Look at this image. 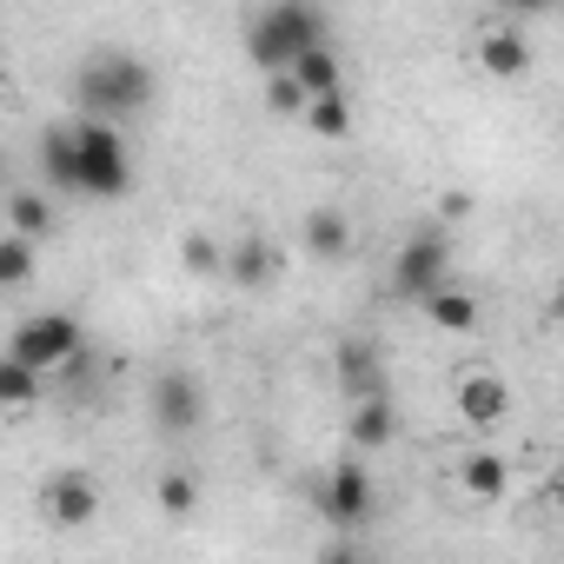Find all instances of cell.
<instances>
[{
  "instance_id": "obj_3",
  "label": "cell",
  "mask_w": 564,
  "mask_h": 564,
  "mask_svg": "<svg viewBox=\"0 0 564 564\" xmlns=\"http://www.w3.org/2000/svg\"><path fill=\"white\" fill-rule=\"evenodd\" d=\"M74 127V193L80 199H127L133 193V147L107 120H67Z\"/></svg>"
},
{
  "instance_id": "obj_20",
  "label": "cell",
  "mask_w": 564,
  "mask_h": 564,
  "mask_svg": "<svg viewBox=\"0 0 564 564\" xmlns=\"http://www.w3.org/2000/svg\"><path fill=\"white\" fill-rule=\"evenodd\" d=\"M319 140H352V100L346 94H326V100H306V113H300Z\"/></svg>"
},
{
  "instance_id": "obj_23",
  "label": "cell",
  "mask_w": 564,
  "mask_h": 564,
  "mask_svg": "<svg viewBox=\"0 0 564 564\" xmlns=\"http://www.w3.org/2000/svg\"><path fill=\"white\" fill-rule=\"evenodd\" d=\"M180 259H186L193 279H213V272L226 265V246H219L213 232H186V239H180Z\"/></svg>"
},
{
  "instance_id": "obj_28",
  "label": "cell",
  "mask_w": 564,
  "mask_h": 564,
  "mask_svg": "<svg viewBox=\"0 0 564 564\" xmlns=\"http://www.w3.org/2000/svg\"><path fill=\"white\" fill-rule=\"evenodd\" d=\"M0 186H8V153H0Z\"/></svg>"
},
{
  "instance_id": "obj_6",
  "label": "cell",
  "mask_w": 564,
  "mask_h": 564,
  "mask_svg": "<svg viewBox=\"0 0 564 564\" xmlns=\"http://www.w3.org/2000/svg\"><path fill=\"white\" fill-rule=\"evenodd\" d=\"M445 265H452V246H445V232H419V239H405L399 246V259H392V293L399 300H432L438 286H445Z\"/></svg>"
},
{
  "instance_id": "obj_26",
  "label": "cell",
  "mask_w": 564,
  "mask_h": 564,
  "mask_svg": "<svg viewBox=\"0 0 564 564\" xmlns=\"http://www.w3.org/2000/svg\"><path fill=\"white\" fill-rule=\"evenodd\" d=\"M319 564H372V551H366L359 538H333V544L319 551Z\"/></svg>"
},
{
  "instance_id": "obj_10",
  "label": "cell",
  "mask_w": 564,
  "mask_h": 564,
  "mask_svg": "<svg viewBox=\"0 0 564 564\" xmlns=\"http://www.w3.org/2000/svg\"><path fill=\"white\" fill-rule=\"evenodd\" d=\"M333 372H339V392H346V405H352V399H372V392H386V359H379V346H372V339H339V352H333Z\"/></svg>"
},
{
  "instance_id": "obj_14",
  "label": "cell",
  "mask_w": 564,
  "mask_h": 564,
  "mask_svg": "<svg viewBox=\"0 0 564 564\" xmlns=\"http://www.w3.org/2000/svg\"><path fill=\"white\" fill-rule=\"evenodd\" d=\"M478 67H485L491 80H518V74H531V47H524V34H518V28H491V34L478 41Z\"/></svg>"
},
{
  "instance_id": "obj_4",
  "label": "cell",
  "mask_w": 564,
  "mask_h": 564,
  "mask_svg": "<svg viewBox=\"0 0 564 564\" xmlns=\"http://www.w3.org/2000/svg\"><path fill=\"white\" fill-rule=\"evenodd\" d=\"M80 346H87V333H80V319H74V313H34V319H21V326H14L8 359H14V366H28V372L41 379V372H54V366L80 359Z\"/></svg>"
},
{
  "instance_id": "obj_19",
  "label": "cell",
  "mask_w": 564,
  "mask_h": 564,
  "mask_svg": "<svg viewBox=\"0 0 564 564\" xmlns=\"http://www.w3.org/2000/svg\"><path fill=\"white\" fill-rule=\"evenodd\" d=\"M41 180L54 193H74V127H47L41 133Z\"/></svg>"
},
{
  "instance_id": "obj_24",
  "label": "cell",
  "mask_w": 564,
  "mask_h": 564,
  "mask_svg": "<svg viewBox=\"0 0 564 564\" xmlns=\"http://www.w3.org/2000/svg\"><path fill=\"white\" fill-rule=\"evenodd\" d=\"M34 399H41V379L0 352V405H34Z\"/></svg>"
},
{
  "instance_id": "obj_17",
  "label": "cell",
  "mask_w": 564,
  "mask_h": 564,
  "mask_svg": "<svg viewBox=\"0 0 564 564\" xmlns=\"http://www.w3.org/2000/svg\"><path fill=\"white\" fill-rule=\"evenodd\" d=\"M0 213H8V232L14 239H47L54 232V199H41V193H0Z\"/></svg>"
},
{
  "instance_id": "obj_13",
  "label": "cell",
  "mask_w": 564,
  "mask_h": 564,
  "mask_svg": "<svg viewBox=\"0 0 564 564\" xmlns=\"http://www.w3.org/2000/svg\"><path fill=\"white\" fill-rule=\"evenodd\" d=\"M306 252L326 259V265L352 259V219H346L339 206H313V213H306Z\"/></svg>"
},
{
  "instance_id": "obj_7",
  "label": "cell",
  "mask_w": 564,
  "mask_h": 564,
  "mask_svg": "<svg viewBox=\"0 0 564 564\" xmlns=\"http://www.w3.org/2000/svg\"><path fill=\"white\" fill-rule=\"evenodd\" d=\"M153 425L166 432V438H193L199 425H206V386L193 379V372H160L153 379Z\"/></svg>"
},
{
  "instance_id": "obj_25",
  "label": "cell",
  "mask_w": 564,
  "mask_h": 564,
  "mask_svg": "<svg viewBox=\"0 0 564 564\" xmlns=\"http://www.w3.org/2000/svg\"><path fill=\"white\" fill-rule=\"evenodd\" d=\"M265 113H279V120L306 113V94H300V80H293V74H265Z\"/></svg>"
},
{
  "instance_id": "obj_11",
  "label": "cell",
  "mask_w": 564,
  "mask_h": 564,
  "mask_svg": "<svg viewBox=\"0 0 564 564\" xmlns=\"http://www.w3.org/2000/svg\"><path fill=\"white\" fill-rule=\"evenodd\" d=\"M392 425H399L392 392H372V399H352V405H346V438H352V452H379V445H392Z\"/></svg>"
},
{
  "instance_id": "obj_5",
  "label": "cell",
  "mask_w": 564,
  "mask_h": 564,
  "mask_svg": "<svg viewBox=\"0 0 564 564\" xmlns=\"http://www.w3.org/2000/svg\"><path fill=\"white\" fill-rule=\"evenodd\" d=\"M319 511H326V524H333L339 538H359V531L372 524V511H379L372 471H366L359 458H339V465L319 478Z\"/></svg>"
},
{
  "instance_id": "obj_1",
  "label": "cell",
  "mask_w": 564,
  "mask_h": 564,
  "mask_svg": "<svg viewBox=\"0 0 564 564\" xmlns=\"http://www.w3.org/2000/svg\"><path fill=\"white\" fill-rule=\"evenodd\" d=\"M153 67L140 61V54H120V47H107V54H94L80 74H74V100H80V120H107V127H120V120H133L140 107H153Z\"/></svg>"
},
{
  "instance_id": "obj_27",
  "label": "cell",
  "mask_w": 564,
  "mask_h": 564,
  "mask_svg": "<svg viewBox=\"0 0 564 564\" xmlns=\"http://www.w3.org/2000/svg\"><path fill=\"white\" fill-rule=\"evenodd\" d=\"M438 213H445V219H465V213H471V199H465V193H445V199H438Z\"/></svg>"
},
{
  "instance_id": "obj_29",
  "label": "cell",
  "mask_w": 564,
  "mask_h": 564,
  "mask_svg": "<svg viewBox=\"0 0 564 564\" xmlns=\"http://www.w3.org/2000/svg\"><path fill=\"white\" fill-rule=\"evenodd\" d=\"M0 87H8V74H0Z\"/></svg>"
},
{
  "instance_id": "obj_8",
  "label": "cell",
  "mask_w": 564,
  "mask_h": 564,
  "mask_svg": "<svg viewBox=\"0 0 564 564\" xmlns=\"http://www.w3.org/2000/svg\"><path fill=\"white\" fill-rule=\"evenodd\" d=\"M452 405H458V425H471V432H491V425H505V419H511V386H505L498 372L471 366V372L452 386Z\"/></svg>"
},
{
  "instance_id": "obj_2",
  "label": "cell",
  "mask_w": 564,
  "mask_h": 564,
  "mask_svg": "<svg viewBox=\"0 0 564 564\" xmlns=\"http://www.w3.org/2000/svg\"><path fill=\"white\" fill-rule=\"evenodd\" d=\"M313 47H326V14L306 8V0H279V8H259L246 21V61L259 74H286Z\"/></svg>"
},
{
  "instance_id": "obj_16",
  "label": "cell",
  "mask_w": 564,
  "mask_h": 564,
  "mask_svg": "<svg viewBox=\"0 0 564 564\" xmlns=\"http://www.w3.org/2000/svg\"><path fill=\"white\" fill-rule=\"evenodd\" d=\"M419 306H425V319H432L438 333H478V293L452 286V279H445L432 300H419Z\"/></svg>"
},
{
  "instance_id": "obj_12",
  "label": "cell",
  "mask_w": 564,
  "mask_h": 564,
  "mask_svg": "<svg viewBox=\"0 0 564 564\" xmlns=\"http://www.w3.org/2000/svg\"><path fill=\"white\" fill-rule=\"evenodd\" d=\"M219 272L232 279V286H246V293H252V286H272V279H279V246L252 232V239H239V246L226 252V265H219Z\"/></svg>"
},
{
  "instance_id": "obj_15",
  "label": "cell",
  "mask_w": 564,
  "mask_h": 564,
  "mask_svg": "<svg viewBox=\"0 0 564 564\" xmlns=\"http://www.w3.org/2000/svg\"><path fill=\"white\" fill-rule=\"evenodd\" d=\"M286 74L300 80V94H306V100H326V94H346V67H339V54H333V41H326V47H313V54H300V61H293Z\"/></svg>"
},
{
  "instance_id": "obj_9",
  "label": "cell",
  "mask_w": 564,
  "mask_h": 564,
  "mask_svg": "<svg viewBox=\"0 0 564 564\" xmlns=\"http://www.w3.org/2000/svg\"><path fill=\"white\" fill-rule=\"evenodd\" d=\"M41 511L61 524V531H80V524H94L100 518V485H94V471H54L47 485H41Z\"/></svg>"
},
{
  "instance_id": "obj_21",
  "label": "cell",
  "mask_w": 564,
  "mask_h": 564,
  "mask_svg": "<svg viewBox=\"0 0 564 564\" xmlns=\"http://www.w3.org/2000/svg\"><path fill=\"white\" fill-rule=\"evenodd\" d=\"M153 498H160V511H166V518H193V511H199V478H193L186 465H173V471H160Z\"/></svg>"
},
{
  "instance_id": "obj_22",
  "label": "cell",
  "mask_w": 564,
  "mask_h": 564,
  "mask_svg": "<svg viewBox=\"0 0 564 564\" xmlns=\"http://www.w3.org/2000/svg\"><path fill=\"white\" fill-rule=\"evenodd\" d=\"M34 279V239H14V232H0V293H14Z\"/></svg>"
},
{
  "instance_id": "obj_18",
  "label": "cell",
  "mask_w": 564,
  "mask_h": 564,
  "mask_svg": "<svg viewBox=\"0 0 564 564\" xmlns=\"http://www.w3.org/2000/svg\"><path fill=\"white\" fill-rule=\"evenodd\" d=\"M458 485H465L471 498H505V491H511V458H498V452H465V458H458Z\"/></svg>"
}]
</instances>
